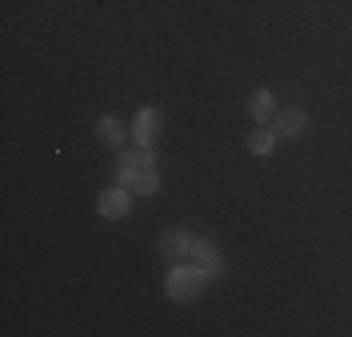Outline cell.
Returning a JSON list of instances; mask_svg holds the SVG:
<instances>
[{
  "mask_svg": "<svg viewBox=\"0 0 352 337\" xmlns=\"http://www.w3.org/2000/svg\"><path fill=\"white\" fill-rule=\"evenodd\" d=\"M270 128L278 139H300L307 131V113L304 109H285V113H274Z\"/></svg>",
  "mask_w": 352,
  "mask_h": 337,
  "instance_id": "7",
  "label": "cell"
},
{
  "mask_svg": "<svg viewBox=\"0 0 352 337\" xmlns=\"http://www.w3.org/2000/svg\"><path fill=\"white\" fill-rule=\"evenodd\" d=\"M191 263L206 274V281H221L225 270H229V263H225V251L217 248L214 240H203V236H199L195 248H191Z\"/></svg>",
  "mask_w": 352,
  "mask_h": 337,
  "instance_id": "3",
  "label": "cell"
},
{
  "mask_svg": "<svg viewBox=\"0 0 352 337\" xmlns=\"http://www.w3.org/2000/svg\"><path fill=\"white\" fill-rule=\"evenodd\" d=\"M162 131H165V116H162V109L142 105L139 113H135V120H131V139H135V146L154 150L157 142H162Z\"/></svg>",
  "mask_w": 352,
  "mask_h": 337,
  "instance_id": "2",
  "label": "cell"
},
{
  "mask_svg": "<svg viewBox=\"0 0 352 337\" xmlns=\"http://www.w3.org/2000/svg\"><path fill=\"white\" fill-rule=\"evenodd\" d=\"M206 285L210 281H206V274L195 263H176L169 274H165V292H169V300H176V303H195L206 292Z\"/></svg>",
  "mask_w": 352,
  "mask_h": 337,
  "instance_id": "1",
  "label": "cell"
},
{
  "mask_svg": "<svg viewBox=\"0 0 352 337\" xmlns=\"http://www.w3.org/2000/svg\"><path fill=\"white\" fill-rule=\"evenodd\" d=\"M150 162H157L154 150H142V146H139V150H124V154L116 157V180H120L124 188H131V184L139 180V173H142Z\"/></svg>",
  "mask_w": 352,
  "mask_h": 337,
  "instance_id": "4",
  "label": "cell"
},
{
  "mask_svg": "<svg viewBox=\"0 0 352 337\" xmlns=\"http://www.w3.org/2000/svg\"><path fill=\"white\" fill-rule=\"evenodd\" d=\"M248 113H251V120L255 124H270L274 120V113H278V101H274V90H255V94L248 98Z\"/></svg>",
  "mask_w": 352,
  "mask_h": 337,
  "instance_id": "9",
  "label": "cell"
},
{
  "mask_svg": "<svg viewBox=\"0 0 352 337\" xmlns=\"http://www.w3.org/2000/svg\"><path fill=\"white\" fill-rule=\"evenodd\" d=\"M195 240H199V236L191 232L188 225H176V229H165L162 232V251L169 259H188L191 248H195Z\"/></svg>",
  "mask_w": 352,
  "mask_h": 337,
  "instance_id": "6",
  "label": "cell"
},
{
  "mask_svg": "<svg viewBox=\"0 0 352 337\" xmlns=\"http://www.w3.org/2000/svg\"><path fill=\"white\" fill-rule=\"evenodd\" d=\"M94 135H98V142H105V146H113V150H120L124 139H128V131H124L120 116H113V113L98 116V120H94Z\"/></svg>",
  "mask_w": 352,
  "mask_h": 337,
  "instance_id": "8",
  "label": "cell"
},
{
  "mask_svg": "<svg viewBox=\"0 0 352 337\" xmlns=\"http://www.w3.org/2000/svg\"><path fill=\"white\" fill-rule=\"evenodd\" d=\"M98 214L105 217V221H120V217L131 214V195L124 184H113V188H105L102 195H98Z\"/></svg>",
  "mask_w": 352,
  "mask_h": 337,
  "instance_id": "5",
  "label": "cell"
},
{
  "mask_svg": "<svg viewBox=\"0 0 352 337\" xmlns=\"http://www.w3.org/2000/svg\"><path fill=\"white\" fill-rule=\"evenodd\" d=\"M248 150H251L255 157H270L274 150H278V135H274L270 124H258V128L248 135Z\"/></svg>",
  "mask_w": 352,
  "mask_h": 337,
  "instance_id": "10",
  "label": "cell"
},
{
  "mask_svg": "<svg viewBox=\"0 0 352 337\" xmlns=\"http://www.w3.org/2000/svg\"><path fill=\"white\" fill-rule=\"evenodd\" d=\"M131 188H135L139 195H157V191H162V173H157V162H150L146 168H142L139 180L131 184Z\"/></svg>",
  "mask_w": 352,
  "mask_h": 337,
  "instance_id": "11",
  "label": "cell"
}]
</instances>
